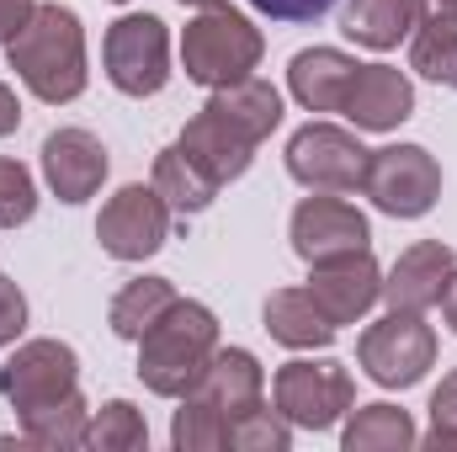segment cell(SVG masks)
Listing matches in <instances>:
<instances>
[{
	"label": "cell",
	"instance_id": "cell-23",
	"mask_svg": "<svg viewBox=\"0 0 457 452\" xmlns=\"http://www.w3.org/2000/svg\"><path fill=\"white\" fill-rule=\"evenodd\" d=\"M415 442H420V431H415L410 410H399V405H361L341 431L345 452H404Z\"/></svg>",
	"mask_w": 457,
	"mask_h": 452
},
{
	"label": "cell",
	"instance_id": "cell-29",
	"mask_svg": "<svg viewBox=\"0 0 457 452\" xmlns=\"http://www.w3.org/2000/svg\"><path fill=\"white\" fill-rule=\"evenodd\" d=\"M21 331H27V298H21V288L0 272V346H11Z\"/></svg>",
	"mask_w": 457,
	"mask_h": 452
},
{
	"label": "cell",
	"instance_id": "cell-15",
	"mask_svg": "<svg viewBox=\"0 0 457 452\" xmlns=\"http://www.w3.org/2000/svg\"><path fill=\"white\" fill-rule=\"evenodd\" d=\"M309 298L320 304V314L341 331L356 325L378 298H383V272L372 261V250H351L336 261H314V277H309Z\"/></svg>",
	"mask_w": 457,
	"mask_h": 452
},
{
	"label": "cell",
	"instance_id": "cell-13",
	"mask_svg": "<svg viewBox=\"0 0 457 452\" xmlns=\"http://www.w3.org/2000/svg\"><path fill=\"white\" fill-rule=\"evenodd\" d=\"M287 239H293V250L314 266V261H336V255H351V250H367V245H372V229H367V213L351 208L345 197L314 192V197H303V203L293 208Z\"/></svg>",
	"mask_w": 457,
	"mask_h": 452
},
{
	"label": "cell",
	"instance_id": "cell-21",
	"mask_svg": "<svg viewBox=\"0 0 457 452\" xmlns=\"http://www.w3.org/2000/svg\"><path fill=\"white\" fill-rule=\"evenodd\" d=\"M410 70L457 91V11H447V5L420 11L415 38H410Z\"/></svg>",
	"mask_w": 457,
	"mask_h": 452
},
{
	"label": "cell",
	"instance_id": "cell-28",
	"mask_svg": "<svg viewBox=\"0 0 457 452\" xmlns=\"http://www.w3.org/2000/svg\"><path fill=\"white\" fill-rule=\"evenodd\" d=\"M426 448L457 452V367L436 383V394H431V431H426Z\"/></svg>",
	"mask_w": 457,
	"mask_h": 452
},
{
	"label": "cell",
	"instance_id": "cell-11",
	"mask_svg": "<svg viewBox=\"0 0 457 452\" xmlns=\"http://www.w3.org/2000/svg\"><path fill=\"white\" fill-rule=\"evenodd\" d=\"M96 239H102V250L112 261H144L170 239V203L154 192V181L149 187L133 181V187H122L102 203Z\"/></svg>",
	"mask_w": 457,
	"mask_h": 452
},
{
	"label": "cell",
	"instance_id": "cell-17",
	"mask_svg": "<svg viewBox=\"0 0 457 452\" xmlns=\"http://www.w3.org/2000/svg\"><path fill=\"white\" fill-rule=\"evenodd\" d=\"M341 113L356 122V133H388V128H399L415 113V86L394 64H361L351 91H345Z\"/></svg>",
	"mask_w": 457,
	"mask_h": 452
},
{
	"label": "cell",
	"instance_id": "cell-5",
	"mask_svg": "<svg viewBox=\"0 0 457 452\" xmlns=\"http://www.w3.org/2000/svg\"><path fill=\"white\" fill-rule=\"evenodd\" d=\"M271 399H277V410H282L293 426H303V431H330L336 421H345V415L356 410V383H351L345 362H336V356H320V362H314V356H293V362L277 367Z\"/></svg>",
	"mask_w": 457,
	"mask_h": 452
},
{
	"label": "cell",
	"instance_id": "cell-32",
	"mask_svg": "<svg viewBox=\"0 0 457 452\" xmlns=\"http://www.w3.org/2000/svg\"><path fill=\"white\" fill-rule=\"evenodd\" d=\"M16 128H21V102H16V91L0 80V138L16 133Z\"/></svg>",
	"mask_w": 457,
	"mask_h": 452
},
{
	"label": "cell",
	"instance_id": "cell-14",
	"mask_svg": "<svg viewBox=\"0 0 457 452\" xmlns=\"http://www.w3.org/2000/svg\"><path fill=\"white\" fill-rule=\"evenodd\" d=\"M107 144L91 128H54L43 138V181L59 203H91L107 181Z\"/></svg>",
	"mask_w": 457,
	"mask_h": 452
},
{
	"label": "cell",
	"instance_id": "cell-25",
	"mask_svg": "<svg viewBox=\"0 0 457 452\" xmlns=\"http://www.w3.org/2000/svg\"><path fill=\"white\" fill-rule=\"evenodd\" d=\"M86 426H91V410H86V399L75 389L70 399H59L48 410L21 415V442H32V448H80L86 442Z\"/></svg>",
	"mask_w": 457,
	"mask_h": 452
},
{
	"label": "cell",
	"instance_id": "cell-3",
	"mask_svg": "<svg viewBox=\"0 0 457 452\" xmlns=\"http://www.w3.org/2000/svg\"><path fill=\"white\" fill-rule=\"evenodd\" d=\"M213 351H219V320H213V309L197 304V298H176L138 336V383L149 394H160V399H181L203 378V367H208Z\"/></svg>",
	"mask_w": 457,
	"mask_h": 452
},
{
	"label": "cell",
	"instance_id": "cell-6",
	"mask_svg": "<svg viewBox=\"0 0 457 452\" xmlns=\"http://www.w3.org/2000/svg\"><path fill=\"white\" fill-rule=\"evenodd\" d=\"M361 192L388 219H426L442 197V165L420 144H383L367 155Z\"/></svg>",
	"mask_w": 457,
	"mask_h": 452
},
{
	"label": "cell",
	"instance_id": "cell-22",
	"mask_svg": "<svg viewBox=\"0 0 457 452\" xmlns=\"http://www.w3.org/2000/svg\"><path fill=\"white\" fill-rule=\"evenodd\" d=\"M154 192L170 203V213H203V208H213V197H219V181H208L203 176V165L181 149V144H170V149H160L154 155Z\"/></svg>",
	"mask_w": 457,
	"mask_h": 452
},
{
	"label": "cell",
	"instance_id": "cell-10",
	"mask_svg": "<svg viewBox=\"0 0 457 452\" xmlns=\"http://www.w3.org/2000/svg\"><path fill=\"white\" fill-rule=\"evenodd\" d=\"M367 155L361 138L336 122H303L287 138V176L309 192H361L367 176Z\"/></svg>",
	"mask_w": 457,
	"mask_h": 452
},
{
	"label": "cell",
	"instance_id": "cell-2",
	"mask_svg": "<svg viewBox=\"0 0 457 452\" xmlns=\"http://www.w3.org/2000/svg\"><path fill=\"white\" fill-rule=\"evenodd\" d=\"M5 59H11L16 80L48 107L75 102L86 91V80H91V70H86V27L59 0H37L27 27L5 43Z\"/></svg>",
	"mask_w": 457,
	"mask_h": 452
},
{
	"label": "cell",
	"instance_id": "cell-35",
	"mask_svg": "<svg viewBox=\"0 0 457 452\" xmlns=\"http://www.w3.org/2000/svg\"><path fill=\"white\" fill-rule=\"evenodd\" d=\"M181 5H213V0H181Z\"/></svg>",
	"mask_w": 457,
	"mask_h": 452
},
{
	"label": "cell",
	"instance_id": "cell-24",
	"mask_svg": "<svg viewBox=\"0 0 457 452\" xmlns=\"http://www.w3.org/2000/svg\"><path fill=\"white\" fill-rule=\"evenodd\" d=\"M170 304H176V288H170L165 277H133V282L117 288L112 309H107V325H112V336L138 340Z\"/></svg>",
	"mask_w": 457,
	"mask_h": 452
},
{
	"label": "cell",
	"instance_id": "cell-12",
	"mask_svg": "<svg viewBox=\"0 0 457 452\" xmlns=\"http://www.w3.org/2000/svg\"><path fill=\"white\" fill-rule=\"evenodd\" d=\"M176 144L203 165V176H208V181L228 187L234 176H245V171H250V160H255V149H261V133H255L239 113H228L219 96H208V107L181 128V138H176Z\"/></svg>",
	"mask_w": 457,
	"mask_h": 452
},
{
	"label": "cell",
	"instance_id": "cell-9",
	"mask_svg": "<svg viewBox=\"0 0 457 452\" xmlns=\"http://www.w3.org/2000/svg\"><path fill=\"white\" fill-rule=\"evenodd\" d=\"M102 59H107V80L122 96H154L170 80V32L149 11L117 16L112 27H107Z\"/></svg>",
	"mask_w": 457,
	"mask_h": 452
},
{
	"label": "cell",
	"instance_id": "cell-36",
	"mask_svg": "<svg viewBox=\"0 0 457 452\" xmlns=\"http://www.w3.org/2000/svg\"><path fill=\"white\" fill-rule=\"evenodd\" d=\"M117 5H128V0H117Z\"/></svg>",
	"mask_w": 457,
	"mask_h": 452
},
{
	"label": "cell",
	"instance_id": "cell-20",
	"mask_svg": "<svg viewBox=\"0 0 457 452\" xmlns=\"http://www.w3.org/2000/svg\"><path fill=\"white\" fill-rule=\"evenodd\" d=\"M420 11H426V0H351L341 11V32L361 48L388 54V48H399V38L415 32Z\"/></svg>",
	"mask_w": 457,
	"mask_h": 452
},
{
	"label": "cell",
	"instance_id": "cell-16",
	"mask_svg": "<svg viewBox=\"0 0 457 452\" xmlns=\"http://www.w3.org/2000/svg\"><path fill=\"white\" fill-rule=\"evenodd\" d=\"M453 272H457L453 245H442V239H420V245H410V250L388 266V277H383V298H388V309L426 314V309L442 304Z\"/></svg>",
	"mask_w": 457,
	"mask_h": 452
},
{
	"label": "cell",
	"instance_id": "cell-18",
	"mask_svg": "<svg viewBox=\"0 0 457 452\" xmlns=\"http://www.w3.org/2000/svg\"><path fill=\"white\" fill-rule=\"evenodd\" d=\"M356 70L361 64L351 54H341V48H303L287 64V91H293V102L303 113H341Z\"/></svg>",
	"mask_w": 457,
	"mask_h": 452
},
{
	"label": "cell",
	"instance_id": "cell-30",
	"mask_svg": "<svg viewBox=\"0 0 457 452\" xmlns=\"http://www.w3.org/2000/svg\"><path fill=\"white\" fill-rule=\"evenodd\" d=\"M250 5L271 21H320L336 0H250Z\"/></svg>",
	"mask_w": 457,
	"mask_h": 452
},
{
	"label": "cell",
	"instance_id": "cell-7",
	"mask_svg": "<svg viewBox=\"0 0 457 452\" xmlns=\"http://www.w3.org/2000/svg\"><path fill=\"white\" fill-rule=\"evenodd\" d=\"M356 362L378 389H415L436 367V331L420 314L388 309L378 325H367L356 340Z\"/></svg>",
	"mask_w": 457,
	"mask_h": 452
},
{
	"label": "cell",
	"instance_id": "cell-27",
	"mask_svg": "<svg viewBox=\"0 0 457 452\" xmlns=\"http://www.w3.org/2000/svg\"><path fill=\"white\" fill-rule=\"evenodd\" d=\"M37 213V181L21 160H0V229H21Z\"/></svg>",
	"mask_w": 457,
	"mask_h": 452
},
{
	"label": "cell",
	"instance_id": "cell-1",
	"mask_svg": "<svg viewBox=\"0 0 457 452\" xmlns=\"http://www.w3.org/2000/svg\"><path fill=\"white\" fill-rule=\"evenodd\" d=\"M266 405V372L255 351L228 346L213 351L203 378L181 394V410L170 421V448L176 452H224L228 431Z\"/></svg>",
	"mask_w": 457,
	"mask_h": 452
},
{
	"label": "cell",
	"instance_id": "cell-34",
	"mask_svg": "<svg viewBox=\"0 0 457 452\" xmlns=\"http://www.w3.org/2000/svg\"><path fill=\"white\" fill-rule=\"evenodd\" d=\"M426 5H447V11H457V0H426Z\"/></svg>",
	"mask_w": 457,
	"mask_h": 452
},
{
	"label": "cell",
	"instance_id": "cell-26",
	"mask_svg": "<svg viewBox=\"0 0 457 452\" xmlns=\"http://www.w3.org/2000/svg\"><path fill=\"white\" fill-rule=\"evenodd\" d=\"M80 448H96V452H138L149 448V426H144V410H133L128 399H107L91 426H86V442Z\"/></svg>",
	"mask_w": 457,
	"mask_h": 452
},
{
	"label": "cell",
	"instance_id": "cell-31",
	"mask_svg": "<svg viewBox=\"0 0 457 452\" xmlns=\"http://www.w3.org/2000/svg\"><path fill=\"white\" fill-rule=\"evenodd\" d=\"M32 11H37V0H0V43H11V38L27 27Z\"/></svg>",
	"mask_w": 457,
	"mask_h": 452
},
{
	"label": "cell",
	"instance_id": "cell-4",
	"mask_svg": "<svg viewBox=\"0 0 457 452\" xmlns=\"http://www.w3.org/2000/svg\"><path fill=\"white\" fill-rule=\"evenodd\" d=\"M261 54H266L261 27H255L245 11L224 5V0L197 5V16H192L187 32H181V64H187V80H197V86H208V91L255 75Z\"/></svg>",
	"mask_w": 457,
	"mask_h": 452
},
{
	"label": "cell",
	"instance_id": "cell-19",
	"mask_svg": "<svg viewBox=\"0 0 457 452\" xmlns=\"http://www.w3.org/2000/svg\"><path fill=\"white\" fill-rule=\"evenodd\" d=\"M261 320H266L271 340H282V346H293V351H325V346L336 340V325L320 314V304L309 298V288H277V293L266 298Z\"/></svg>",
	"mask_w": 457,
	"mask_h": 452
},
{
	"label": "cell",
	"instance_id": "cell-33",
	"mask_svg": "<svg viewBox=\"0 0 457 452\" xmlns=\"http://www.w3.org/2000/svg\"><path fill=\"white\" fill-rule=\"evenodd\" d=\"M442 314H447V325H453V336H457V272H453V282H447V293H442Z\"/></svg>",
	"mask_w": 457,
	"mask_h": 452
},
{
	"label": "cell",
	"instance_id": "cell-8",
	"mask_svg": "<svg viewBox=\"0 0 457 452\" xmlns=\"http://www.w3.org/2000/svg\"><path fill=\"white\" fill-rule=\"evenodd\" d=\"M75 389H80V356H75V346H64V340H54V336L21 340L0 362V399L16 410V421L32 415V410H48L59 399H70Z\"/></svg>",
	"mask_w": 457,
	"mask_h": 452
}]
</instances>
